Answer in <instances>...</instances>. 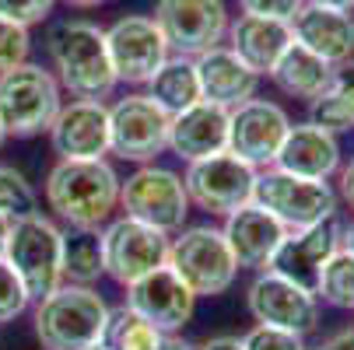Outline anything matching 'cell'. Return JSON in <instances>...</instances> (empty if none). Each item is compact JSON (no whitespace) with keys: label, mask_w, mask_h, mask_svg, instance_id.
<instances>
[{"label":"cell","mask_w":354,"mask_h":350,"mask_svg":"<svg viewBox=\"0 0 354 350\" xmlns=\"http://www.w3.org/2000/svg\"><path fill=\"white\" fill-rule=\"evenodd\" d=\"M120 175L116 168L98 162H57L46 175V204L71 228L98 231L113 221V211L120 207Z\"/></svg>","instance_id":"cell-1"},{"label":"cell","mask_w":354,"mask_h":350,"mask_svg":"<svg viewBox=\"0 0 354 350\" xmlns=\"http://www.w3.org/2000/svg\"><path fill=\"white\" fill-rule=\"evenodd\" d=\"M49 70L64 91H71V98H91V102L109 98L120 84L109 60L106 28L84 18L60 21L49 32Z\"/></svg>","instance_id":"cell-2"},{"label":"cell","mask_w":354,"mask_h":350,"mask_svg":"<svg viewBox=\"0 0 354 350\" xmlns=\"http://www.w3.org/2000/svg\"><path fill=\"white\" fill-rule=\"evenodd\" d=\"M109 312L95 287L60 284L35 305V336L42 350H95L106 336Z\"/></svg>","instance_id":"cell-3"},{"label":"cell","mask_w":354,"mask_h":350,"mask_svg":"<svg viewBox=\"0 0 354 350\" xmlns=\"http://www.w3.org/2000/svg\"><path fill=\"white\" fill-rule=\"evenodd\" d=\"M4 260L21 277L32 302H42L64 284V228L39 211L15 217Z\"/></svg>","instance_id":"cell-4"},{"label":"cell","mask_w":354,"mask_h":350,"mask_svg":"<svg viewBox=\"0 0 354 350\" xmlns=\"http://www.w3.org/2000/svg\"><path fill=\"white\" fill-rule=\"evenodd\" d=\"M64 106V88L49 67L21 64L0 74V126L8 137L49 133Z\"/></svg>","instance_id":"cell-5"},{"label":"cell","mask_w":354,"mask_h":350,"mask_svg":"<svg viewBox=\"0 0 354 350\" xmlns=\"http://www.w3.org/2000/svg\"><path fill=\"white\" fill-rule=\"evenodd\" d=\"M196 298L225 294L235 284L239 263L225 242V231L214 224L183 228L169 238V263H165Z\"/></svg>","instance_id":"cell-6"},{"label":"cell","mask_w":354,"mask_h":350,"mask_svg":"<svg viewBox=\"0 0 354 350\" xmlns=\"http://www.w3.org/2000/svg\"><path fill=\"white\" fill-rule=\"evenodd\" d=\"M120 207L127 217H137L165 235H176L183 231L193 204L183 175L151 162V165H137V172H130L120 182Z\"/></svg>","instance_id":"cell-7"},{"label":"cell","mask_w":354,"mask_h":350,"mask_svg":"<svg viewBox=\"0 0 354 350\" xmlns=\"http://www.w3.org/2000/svg\"><path fill=\"white\" fill-rule=\"evenodd\" d=\"M252 204L263 207L270 217H277L288 231H298V228H313V224L333 221L340 200L330 189V182L298 179V175H288L281 168H263L257 175Z\"/></svg>","instance_id":"cell-8"},{"label":"cell","mask_w":354,"mask_h":350,"mask_svg":"<svg viewBox=\"0 0 354 350\" xmlns=\"http://www.w3.org/2000/svg\"><path fill=\"white\" fill-rule=\"evenodd\" d=\"M169 126L172 116L155 106V98L133 91L109 106V155L133 165H151L162 151H169Z\"/></svg>","instance_id":"cell-9"},{"label":"cell","mask_w":354,"mask_h":350,"mask_svg":"<svg viewBox=\"0 0 354 350\" xmlns=\"http://www.w3.org/2000/svg\"><path fill=\"white\" fill-rule=\"evenodd\" d=\"M257 175L260 172L252 165H245L232 151H221V155H211L204 162L186 165L183 182H186V193H189L193 207L207 211V214H218V217H228V214L252 204Z\"/></svg>","instance_id":"cell-10"},{"label":"cell","mask_w":354,"mask_h":350,"mask_svg":"<svg viewBox=\"0 0 354 350\" xmlns=\"http://www.w3.org/2000/svg\"><path fill=\"white\" fill-rule=\"evenodd\" d=\"M155 25L162 28L172 57L196 60L225 42L232 14L225 0H158Z\"/></svg>","instance_id":"cell-11"},{"label":"cell","mask_w":354,"mask_h":350,"mask_svg":"<svg viewBox=\"0 0 354 350\" xmlns=\"http://www.w3.org/2000/svg\"><path fill=\"white\" fill-rule=\"evenodd\" d=\"M169 238L165 231L151 228L137 217H116L102 228V256H106V273L130 287L140 277L155 273L158 266L169 263Z\"/></svg>","instance_id":"cell-12"},{"label":"cell","mask_w":354,"mask_h":350,"mask_svg":"<svg viewBox=\"0 0 354 350\" xmlns=\"http://www.w3.org/2000/svg\"><path fill=\"white\" fill-rule=\"evenodd\" d=\"M249 315L257 319V326H274L306 336L319 326V298L316 291L301 287L274 270H260L257 280L245 291Z\"/></svg>","instance_id":"cell-13"},{"label":"cell","mask_w":354,"mask_h":350,"mask_svg":"<svg viewBox=\"0 0 354 350\" xmlns=\"http://www.w3.org/2000/svg\"><path fill=\"white\" fill-rule=\"evenodd\" d=\"M288 130H291V119H288V113L277 102H267V98H249V102L232 109V119H228V151L235 158H242L245 165H252L257 172L274 168Z\"/></svg>","instance_id":"cell-14"},{"label":"cell","mask_w":354,"mask_h":350,"mask_svg":"<svg viewBox=\"0 0 354 350\" xmlns=\"http://www.w3.org/2000/svg\"><path fill=\"white\" fill-rule=\"evenodd\" d=\"M106 46L120 84H147L151 74L172 57L162 28L147 14H127L113 21L106 28Z\"/></svg>","instance_id":"cell-15"},{"label":"cell","mask_w":354,"mask_h":350,"mask_svg":"<svg viewBox=\"0 0 354 350\" xmlns=\"http://www.w3.org/2000/svg\"><path fill=\"white\" fill-rule=\"evenodd\" d=\"M49 144L60 162H98L109 155V106L91 98H71L60 106Z\"/></svg>","instance_id":"cell-16"},{"label":"cell","mask_w":354,"mask_h":350,"mask_svg":"<svg viewBox=\"0 0 354 350\" xmlns=\"http://www.w3.org/2000/svg\"><path fill=\"white\" fill-rule=\"evenodd\" d=\"M127 309L151 322L158 333H179L196 312V294L169 266H158L155 273L127 287Z\"/></svg>","instance_id":"cell-17"},{"label":"cell","mask_w":354,"mask_h":350,"mask_svg":"<svg viewBox=\"0 0 354 350\" xmlns=\"http://www.w3.org/2000/svg\"><path fill=\"white\" fill-rule=\"evenodd\" d=\"M337 249H340V224L333 217V221H323V224H313V228L288 231L267 270L316 291V280H319L326 260L337 253Z\"/></svg>","instance_id":"cell-18"},{"label":"cell","mask_w":354,"mask_h":350,"mask_svg":"<svg viewBox=\"0 0 354 350\" xmlns=\"http://www.w3.org/2000/svg\"><path fill=\"white\" fill-rule=\"evenodd\" d=\"M228 119H232V109L200 98L196 106H189V109L172 116L169 151L179 162H186V165L228 151Z\"/></svg>","instance_id":"cell-19"},{"label":"cell","mask_w":354,"mask_h":350,"mask_svg":"<svg viewBox=\"0 0 354 350\" xmlns=\"http://www.w3.org/2000/svg\"><path fill=\"white\" fill-rule=\"evenodd\" d=\"M274 168L288 172V175H298V179H316V182H326L337 168H340V144H337V133H330L326 126L319 123H291L281 151H277V162Z\"/></svg>","instance_id":"cell-20"},{"label":"cell","mask_w":354,"mask_h":350,"mask_svg":"<svg viewBox=\"0 0 354 350\" xmlns=\"http://www.w3.org/2000/svg\"><path fill=\"white\" fill-rule=\"evenodd\" d=\"M221 231H225V242L232 249L239 270L242 266L245 270H267L274 253H277V245L288 235V228L277 217H270L263 207H257V204H249V207L228 214Z\"/></svg>","instance_id":"cell-21"},{"label":"cell","mask_w":354,"mask_h":350,"mask_svg":"<svg viewBox=\"0 0 354 350\" xmlns=\"http://www.w3.org/2000/svg\"><path fill=\"white\" fill-rule=\"evenodd\" d=\"M291 35L298 46H306L309 53H316L330 67L354 60V18H351V11L306 4L291 18Z\"/></svg>","instance_id":"cell-22"},{"label":"cell","mask_w":354,"mask_h":350,"mask_svg":"<svg viewBox=\"0 0 354 350\" xmlns=\"http://www.w3.org/2000/svg\"><path fill=\"white\" fill-rule=\"evenodd\" d=\"M295 42L291 25L288 21H274V18H257V14H239L228 25L225 46L232 53L260 77H270L274 64L284 57V49Z\"/></svg>","instance_id":"cell-23"},{"label":"cell","mask_w":354,"mask_h":350,"mask_svg":"<svg viewBox=\"0 0 354 350\" xmlns=\"http://www.w3.org/2000/svg\"><path fill=\"white\" fill-rule=\"evenodd\" d=\"M196 81H200V98L225 109H235L249 98H257L260 88V74H252L232 49L221 42L207 53H200L196 60Z\"/></svg>","instance_id":"cell-24"},{"label":"cell","mask_w":354,"mask_h":350,"mask_svg":"<svg viewBox=\"0 0 354 350\" xmlns=\"http://www.w3.org/2000/svg\"><path fill=\"white\" fill-rule=\"evenodd\" d=\"M330 77H333V67H330L326 60H319L316 53H309L306 46H298V42H291V46L284 49V57H281V60L274 64V70H270V81H274L284 95L306 98V102H313V98H319V95L326 91Z\"/></svg>","instance_id":"cell-25"},{"label":"cell","mask_w":354,"mask_h":350,"mask_svg":"<svg viewBox=\"0 0 354 350\" xmlns=\"http://www.w3.org/2000/svg\"><path fill=\"white\" fill-rule=\"evenodd\" d=\"M147 98H155V106H162L169 116L189 109L200 102V81H196V64L189 57H169L151 81L144 84Z\"/></svg>","instance_id":"cell-26"},{"label":"cell","mask_w":354,"mask_h":350,"mask_svg":"<svg viewBox=\"0 0 354 350\" xmlns=\"http://www.w3.org/2000/svg\"><path fill=\"white\" fill-rule=\"evenodd\" d=\"M309 109H313V123L326 126L330 133L354 126V60L333 67L326 91L319 98H313Z\"/></svg>","instance_id":"cell-27"},{"label":"cell","mask_w":354,"mask_h":350,"mask_svg":"<svg viewBox=\"0 0 354 350\" xmlns=\"http://www.w3.org/2000/svg\"><path fill=\"white\" fill-rule=\"evenodd\" d=\"M102 273H106L102 231H88V228L64 231V284L91 287Z\"/></svg>","instance_id":"cell-28"},{"label":"cell","mask_w":354,"mask_h":350,"mask_svg":"<svg viewBox=\"0 0 354 350\" xmlns=\"http://www.w3.org/2000/svg\"><path fill=\"white\" fill-rule=\"evenodd\" d=\"M165 333H158L151 322H144L137 312H130L127 305L113 309L109 312V326H106V336L102 343L109 350H155L162 343Z\"/></svg>","instance_id":"cell-29"},{"label":"cell","mask_w":354,"mask_h":350,"mask_svg":"<svg viewBox=\"0 0 354 350\" xmlns=\"http://www.w3.org/2000/svg\"><path fill=\"white\" fill-rule=\"evenodd\" d=\"M316 298H323L333 309H351L354 312V253L337 249L326 260L319 280H316Z\"/></svg>","instance_id":"cell-30"},{"label":"cell","mask_w":354,"mask_h":350,"mask_svg":"<svg viewBox=\"0 0 354 350\" xmlns=\"http://www.w3.org/2000/svg\"><path fill=\"white\" fill-rule=\"evenodd\" d=\"M35 207H39V196H35L32 182L18 168L0 165V214L25 217V214H35Z\"/></svg>","instance_id":"cell-31"},{"label":"cell","mask_w":354,"mask_h":350,"mask_svg":"<svg viewBox=\"0 0 354 350\" xmlns=\"http://www.w3.org/2000/svg\"><path fill=\"white\" fill-rule=\"evenodd\" d=\"M32 305V294L25 291L21 277L11 270L8 260H0V326L15 322L18 315H25Z\"/></svg>","instance_id":"cell-32"},{"label":"cell","mask_w":354,"mask_h":350,"mask_svg":"<svg viewBox=\"0 0 354 350\" xmlns=\"http://www.w3.org/2000/svg\"><path fill=\"white\" fill-rule=\"evenodd\" d=\"M28 49H32L28 28L15 25L8 18H0V74H8V70L28 64Z\"/></svg>","instance_id":"cell-33"},{"label":"cell","mask_w":354,"mask_h":350,"mask_svg":"<svg viewBox=\"0 0 354 350\" xmlns=\"http://www.w3.org/2000/svg\"><path fill=\"white\" fill-rule=\"evenodd\" d=\"M242 347L245 350H309L306 336L288 333V329H274V326H252L242 336Z\"/></svg>","instance_id":"cell-34"},{"label":"cell","mask_w":354,"mask_h":350,"mask_svg":"<svg viewBox=\"0 0 354 350\" xmlns=\"http://www.w3.org/2000/svg\"><path fill=\"white\" fill-rule=\"evenodd\" d=\"M57 4L60 0H0V18L32 28V25H39V21H46L49 14H53Z\"/></svg>","instance_id":"cell-35"},{"label":"cell","mask_w":354,"mask_h":350,"mask_svg":"<svg viewBox=\"0 0 354 350\" xmlns=\"http://www.w3.org/2000/svg\"><path fill=\"white\" fill-rule=\"evenodd\" d=\"M242 14H257V18H274V21H288L306 8V0H239Z\"/></svg>","instance_id":"cell-36"},{"label":"cell","mask_w":354,"mask_h":350,"mask_svg":"<svg viewBox=\"0 0 354 350\" xmlns=\"http://www.w3.org/2000/svg\"><path fill=\"white\" fill-rule=\"evenodd\" d=\"M313 350H354V326L351 329H340V333H333V336H326L319 347H313Z\"/></svg>","instance_id":"cell-37"},{"label":"cell","mask_w":354,"mask_h":350,"mask_svg":"<svg viewBox=\"0 0 354 350\" xmlns=\"http://www.w3.org/2000/svg\"><path fill=\"white\" fill-rule=\"evenodd\" d=\"M340 196L347 200L351 211H354V158H351L347 168H340Z\"/></svg>","instance_id":"cell-38"},{"label":"cell","mask_w":354,"mask_h":350,"mask_svg":"<svg viewBox=\"0 0 354 350\" xmlns=\"http://www.w3.org/2000/svg\"><path fill=\"white\" fill-rule=\"evenodd\" d=\"M200 350H245V347H242V336H214Z\"/></svg>","instance_id":"cell-39"},{"label":"cell","mask_w":354,"mask_h":350,"mask_svg":"<svg viewBox=\"0 0 354 350\" xmlns=\"http://www.w3.org/2000/svg\"><path fill=\"white\" fill-rule=\"evenodd\" d=\"M155 350H200V347H196V343H189V340H183V336H176V333H165V336H162V343H158Z\"/></svg>","instance_id":"cell-40"},{"label":"cell","mask_w":354,"mask_h":350,"mask_svg":"<svg viewBox=\"0 0 354 350\" xmlns=\"http://www.w3.org/2000/svg\"><path fill=\"white\" fill-rule=\"evenodd\" d=\"M11 224H15V217H8V214H0V260H4V253H8V238H11Z\"/></svg>","instance_id":"cell-41"},{"label":"cell","mask_w":354,"mask_h":350,"mask_svg":"<svg viewBox=\"0 0 354 350\" xmlns=\"http://www.w3.org/2000/svg\"><path fill=\"white\" fill-rule=\"evenodd\" d=\"M60 4H67L74 11H95V8H106L109 0H60Z\"/></svg>","instance_id":"cell-42"},{"label":"cell","mask_w":354,"mask_h":350,"mask_svg":"<svg viewBox=\"0 0 354 350\" xmlns=\"http://www.w3.org/2000/svg\"><path fill=\"white\" fill-rule=\"evenodd\" d=\"M316 8H333V11H354V0H306Z\"/></svg>","instance_id":"cell-43"},{"label":"cell","mask_w":354,"mask_h":350,"mask_svg":"<svg viewBox=\"0 0 354 350\" xmlns=\"http://www.w3.org/2000/svg\"><path fill=\"white\" fill-rule=\"evenodd\" d=\"M340 249H347V253H354V221L340 228Z\"/></svg>","instance_id":"cell-44"},{"label":"cell","mask_w":354,"mask_h":350,"mask_svg":"<svg viewBox=\"0 0 354 350\" xmlns=\"http://www.w3.org/2000/svg\"><path fill=\"white\" fill-rule=\"evenodd\" d=\"M4 140H8V133H4V126H0V147H4Z\"/></svg>","instance_id":"cell-45"},{"label":"cell","mask_w":354,"mask_h":350,"mask_svg":"<svg viewBox=\"0 0 354 350\" xmlns=\"http://www.w3.org/2000/svg\"><path fill=\"white\" fill-rule=\"evenodd\" d=\"M95 350H109V347H106V343H98V347H95Z\"/></svg>","instance_id":"cell-46"}]
</instances>
